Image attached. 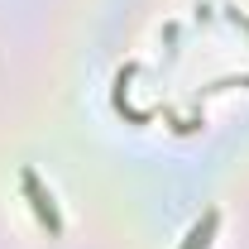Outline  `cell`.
Segmentation results:
<instances>
[{
	"label": "cell",
	"instance_id": "obj_1",
	"mask_svg": "<svg viewBox=\"0 0 249 249\" xmlns=\"http://www.w3.org/2000/svg\"><path fill=\"white\" fill-rule=\"evenodd\" d=\"M211 225H216V220H206V225H196V230H192V245H187V249H206V235H211Z\"/></svg>",
	"mask_w": 249,
	"mask_h": 249
}]
</instances>
